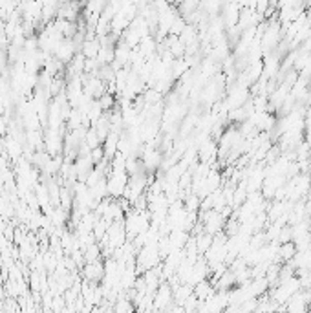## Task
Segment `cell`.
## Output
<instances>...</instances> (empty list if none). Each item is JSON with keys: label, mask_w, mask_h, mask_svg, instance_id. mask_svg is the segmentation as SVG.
<instances>
[{"label": "cell", "mask_w": 311, "mask_h": 313, "mask_svg": "<svg viewBox=\"0 0 311 313\" xmlns=\"http://www.w3.org/2000/svg\"><path fill=\"white\" fill-rule=\"evenodd\" d=\"M82 273H84V278H86L88 282L96 284V282H99V280L105 278V266L99 264L97 260H94V262L86 264V267L82 269Z\"/></svg>", "instance_id": "cell-1"}]
</instances>
